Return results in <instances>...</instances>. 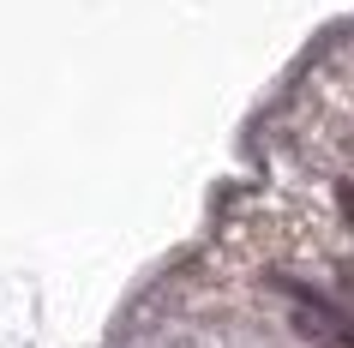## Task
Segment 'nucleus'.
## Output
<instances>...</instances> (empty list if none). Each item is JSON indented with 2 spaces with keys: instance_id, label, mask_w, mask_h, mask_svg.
I'll use <instances>...</instances> for the list:
<instances>
[{
  "instance_id": "obj_1",
  "label": "nucleus",
  "mask_w": 354,
  "mask_h": 348,
  "mask_svg": "<svg viewBox=\"0 0 354 348\" xmlns=\"http://www.w3.org/2000/svg\"><path fill=\"white\" fill-rule=\"evenodd\" d=\"M277 289L295 300V330H300L313 348H354V318H342L324 294L300 289V282H288V276H277Z\"/></svg>"
},
{
  "instance_id": "obj_2",
  "label": "nucleus",
  "mask_w": 354,
  "mask_h": 348,
  "mask_svg": "<svg viewBox=\"0 0 354 348\" xmlns=\"http://www.w3.org/2000/svg\"><path fill=\"white\" fill-rule=\"evenodd\" d=\"M336 210H342V222L354 228V181H336Z\"/></svg>"
},
{
  "instance_id": "obj_3",
  "label": "nucleus",
  "mask_w": 354,
  "mask_h": 348,
  "mask_svg": "<svg viewBox=\"0 0 354 348\" xmlns=\"http://www.w3.org/2000/svg\"><path fill=\"white\" fill-rule=\"evenodd\" d=\"M336 276H342V294H348V300H354V264H342V271H336Z\"/></svg>"
}]
</instances>
